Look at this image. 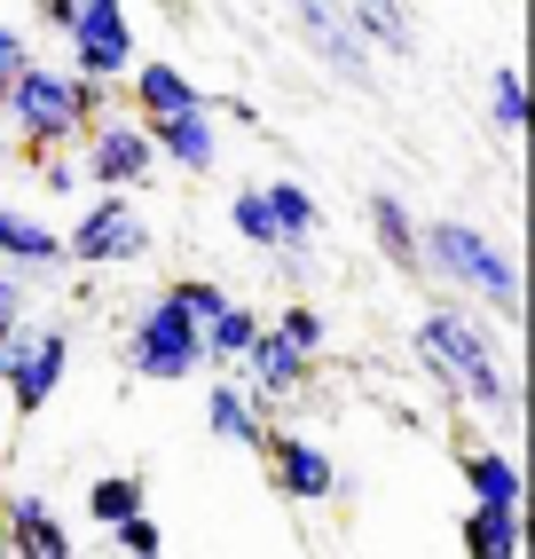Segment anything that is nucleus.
<instances>
[{
	"label": "nucleus",
	"instance_id": "1",
	"mask_svg": "<svg viewBox=\"0 0 535 559\" xmlns=\"http://www.w3.org/2000/svg\"><path fill=\"white\" fill-rule=\"evenodd\" d=\"M417 362L449 386L456 409H480L496 426H520V370H512V331H496L480 308H456V300H433L417 316Z\"/></svg>",
	"mask_w": 535,
	"mask_h": 559
},
{
	"label": "nucleus",
	"instance_id": "2",
	"mask_svg": "<svg viewBox=\"0 0 535 559\" xmlns=\"http://www.w3.org/2000/svg\"><path fill=\"white\" fill-rule=\"evenodd\" d=\"M417 269L441 292H456V300L488 308L504 331H520L527 284H520V260L496 229H480V221H417Z\"/></svg>",
	"mask_w": 535,
	"mask_h": 559
},
{
	"label": "nucleus",
	"instance_id": "3",
	"mask_svg": "<svg viewBox=\"0 0 535 559\" xmlns=\"http://www.w3.org/2000/svg\"><path fill=\"white\" fill-rule=\"evenodd\" d=\"M0 110H9V127L24 134V151H63V142H80V127L95 119V110H110V87L80 80L71 63L32 56L16 80L0 87Z\"/></svg>",
	"mask_w": 535,
	"mask_h": 559
},
{
	"label": "nucleus",
	"instance_id": "4",
	"mask_svg": "<svg viewBox=\"0 0 535 559\" xmlns=\"http://www.w3.org/2000/svg\"><path fill=\"white\" fill-rule=\"evenodd\" d=\"M119 355H127V379H142V386H181V379H198V370H205L198 316H189L174 292L158 284V292H150V300L127 316Z\"/></svg>",
	"mask_w": 535,
	"mask_h": 559
},
{
	"label": "nucleus",
	"instance_id": "5",
	"mask_svg": "<svg viewBox=\"0 0 535 559\" xmlns=\"http://www.w3.org/2000/svg\"><path fill=\"white\" fill-rule=\"evenodd\" d=\"M71 379V323H32L16 316L0 331V394H9L16 418H40Z\"/></svg>",
	"mask_w": 535,
	"mask_h": 559
},
{
	"label": "nucleus",
	"instance_id": "6",
	"mask_svg": "<svg viewBox=\"0 0 535 559\" xmlns=\"http://www.w3.org/2000/svg\"><path fill=\"white\" fill-rule=\"evenodd\" d=\"M63 260L71 269H134V260H150V221L134 190H95V205L63 229Z\"/></svg>",
	"mask_w": 535,
	"mask_h": 559
},
{
	"label": "nucleus",
	"instance_id": "7",
	"mask_svg": "<svg viewBox=\"0 0 535 559\" xmlns=\"http://www.w3.org/2000/svg\"><path fill=\"white\" fill-rule=\"evenodd\" d=\"M292 40L308 48L338 87L378 95V48L347 24V9H338V0H292Z\"/></svg>",
	"mask_w": 535,
	"mask_h": 559
},
{
	"label": "nucleus",
	"instance_id": "8",
	"mask_svg": "<svg viewBox=\"0 0 535 559\" xmlns=\"http://www.w3.org/2000/svg\"><path fill=\"white\" fill-rule=\"evenodd\" d=\"M80 181L87 190H142V181H158V142H150L142 119H119V110H95L80 127Z\"/></svg>",
	"mask_w": 535,
	"mask_h": 559
},
{
	"label": "nucleus",
	"instance_id": "9",
	"mask_svg": "<svg viewBox=\"0 0 535 559\" xmlns=\"http://www.w3.org/2000/svg\"><path fill=\"white\" fill-rule=\"evenodd\" d=\"M63 48H71V71H80V80L119 87L127 63H134V16H127V0H80Z\"/></svg>",
	"mask_w": 535,
	"mask_h": 559
},
{
	"label": "nucleus",
	"instance_id": "10",
	"mask_svg": "<svg viewBox=\"0 0 535 559\" xmlns=\"http://www.w3.org/2000/svg\"><path fill=\"white\" fill-rule=\"evenodd\" d=\"M260 457H268V480H276L284 504H331L338 497V457L323 450V441L292 433V426H268Z\"/></svg>",
	"mask_w": 535,
	"mask_h": 559
},
{
	"label": "nucleus",
	"instance_id": "11",
	"mask_svg": "<svg viewBox=\"0 0 535 559\" xmlns=\"http://www.w3.org/2000/svg\"><path fill=\"white\" fill-rule=\"evenodd\" d=\"M316 362H323V355H308V347H292V340H284L276 323H260V340L245 347V362H237V370H245V386H252V402L268 409V418H276L284 402H299V394H308V379H316Z\"/></svg>",
	"mask_w": 535,
	"mask_h": 559
},
{
	"label": "nucleus",
	"instance_id": "12",
	"mask_svg": "<svg viewBox=\"0 0 535 559\" xmlns=\"http://www.w3.org/2000/svg\"><path fill=\"white\" fill-rule=\"evenodd\" d=\"M142 127L158 142V166H174V174H213L221 166V110L213 103L166 110V119H142Z\"/></svg>",
	"mask_w": 535,
	"mask_h": 559
},
{
	"label": "nucleus",
	"instance_id": "13",
	"mask_svg": "<svg viewBox=\"0 0 535 559\" xmlns=\"http://www.w3.org/2000/svg\"><path fill=\"white\" fill-rule=\"evenodd\" d=\"M0 260H9L16 276H32V292L71 269V260H63V229H48V221L24 213V205H0Z\"/></svg>",
	"mask_w": 535,
	"mask_h": 559
},
{
	"label": "nucleus",
	"instance_id": "14",
	"mask_svg": "<svg viewBox=\"0 0 535 559\" xmlns=\"http://www.w3.org/2000/svg\"><path fill=\"white\" fill-rule=\"evenodd\" d=\"M205 426H213V441H228V450H252V457H260V441H268V409L252 402V386L237 379V370H221V379L205 386Z\"/></svg>",
	"mask_w": 535,
	"mask_h": 559
},
{
	"label": "nucleus",
	"instance_id": "15",
	"mask_svg": "<svg viewBox=\"0 0 535 559\" xmlns=\"http://www.w3.org/2000/svg\"><path fill=\"white\" fill-rule=\"evenodd\" d=\"M119 87H127V103H134V119H166V110H189V103H205V87L189 80L181 63H166V56H134Z\"/></svg>",
	"mask_w": 535,
	"mask_h": 559
},
{
	"label": "nucleus",
	"instance_id": "16",
	"mask_svg": "<svg viewBox=\"0 0 535 559\" xmlns=\"http://www.w3.org/2000/svg\"><path fill=\"white\" fill-rule=\"evenodd\" d=\"M260 323H268V316H260L252 300H237V292H228V300H221V308H213V316L198 323L205 370H237V362H245V347L260 340Z\"/></svg>",
	"mask_w": 535,
	"mask_h": 559
},
{
	"label": "nucleus",
	"instance_id": "17",
	"mask_svg": "<svg viewBox=\"0 0 535 559\" xmlns=\"http://www.w3.org/2000/svg\"><path fill=\"white\" fill-rule=\"evenodd\" d=\"M0 512H9V551H24V559H71L80 551V536H71L56 520V504H40V497H9Z\"/></svg>",
	"mask_w": 535,
	"mask_h": 559
},
{
	"label": "nucleus",
	"instance_id": "18",
	"mask_svg": "<svg viewBox=\"0 0 535 559\" xmlns=\"http://www.w3.org/2000/svg\"><path fill=\"white\" fill-rule=\"evenodd\" d=\"M260 198H268V213H276V245H316V237H323V198L308 190V181L268 174Z\"/></svg>",
	"mask_w": 535,
	"mask_h": 559
},
{
	"label": "nucleus",
	"instance_id": "19",
	"mask_svg": "<svg viewBox=\"0 0 535 559\" xmlns=\"http://www.w3.org/2000/svg\"><path fill=\"white\" fill-rule=\"evenodd\" d=\"M362 221H370V245L387 252V269L417 276V213H409L394 190H370V198H362Z\"/></svg>",
	"mask_w": 535,
	"mask_h": 559
},
{
	"label": "nucleus",
	"instance_id": "20",
	"mask_svg": "<svg viewBox=\"0 0 535 559\" xmlns=\"http://www.w3.org/2000/svg\"><path fill=\"white\" fill-rule=\"evenodd\" d=\"M473 559H527V528H520V504H473L465 528H456Z\"/></svg>",
	"mask_w": 535,
	"mask_h": 559
},
{
	"label": "nucleus",
	"instance_id": "21",
	"mask_svg": "<svg viewBox=\"0 0 535 559\" xmlns=\"http://www.w3.org/2000/svg\"><path fill=\"white\" fill-rule=\"evenodd\" d=\"M347 9V24L362 32V40L378 56H417V24H409V0H338Z\"/></svg>",
	"mask_w": 535,
	"mask_h": 559
},
{
	"label": "nucleus",
	"instance_id": "22",
	"mask_svg": "<svg viewBox=\"0 0 535 559\" xmlns=\"http://www.w3.org/2000/svg\"><path fill=\"white\" fill-rule=\"evenodd\" d=\"M456 473H465L473 504H527V480H520V457L512 450H465Z\"/></svg>",
	"mask_w": 535,
	"mask_h": 559
},
{
	"label": "nucleus",
	"instance_id": "23",
	"mask_svg": "<svg viewBox=\"0 0 535 559\" xmlns=\"http://www.w3.org/2000/svg\"><path fill=\"white\" fill-rule=\"evenodd\" d=\"M134 504H150V480H142V473H103L95 489H87V520H95V528H110V520H127Z\"/></svg>",
	"mask_w": 535,
	"mask_h": 559
},
{
	"label": "nucleus",
	"instance_id": "24",
	"mask_svg": "<svg viewBox=\"0 0 535 559\" xmlns=\"http://www.w3.org/2000/svg\"><path fill=\"white\" fill-rule=\"evenodd\" d=\"M488 119H496V134H504V142L527 134V80H520V63H504V71L488 80Z\"/></svg>",
	"mask_w": 535,
	"mask_h": 559
},
{
	"label": "nucleus",
	"instance_id": "25",
	"mask_svg": "<svg viewBox=\"0 0 535 559\" xmlns=\"http://www.w3.org/2000/svg\"><path fill=\"white\" fill-rule=\"evenodd\" d=\"M228 229H237L252 252H276V213H268V198H260V181H245L237 198H228Z\"/></svg>",
	"mask_w": 535,
	"mask_h": 559
},
{
	"label": "nucleus",
	"instance_id": "26",
	"mask_svg": "<svg viewBox=\"0 0 535 559\" xmlns=\"http://www.w3.org/2000/svg\"><path fill=\"white\" fill-rule=\"evenodd\" d=\"M103 536L119 544V551H134V559H158V551H166V528H158V520H150V504H134L127 520H110Z\"/></svg>",
	"mask_w": 535,
	"mask_h": 559
},
{
	"label": "nucleus",
	"instance_id": "27",
	"mask_svg": "<svg viewBox=\"0 0 535 559\" xmlns=\"http://www.w3.org/2000/svg\"><path fill=\"white\" fill-rule=\"evenodd\" d=\"M276 331H284L292 347H308V355H323V347H331V323H323V308H308V300H292V308L276 316Z\"/></svg>",
	"mask_w": 535,
	"mask_h": 559
},
{
	"label": "nucleus",
	"instance_id": "28",
	"mask_svg": "<svg viewBox=\"0 0 535 559\" xmlns=\"http://www.w3.org/2000/svg\"><path fill=\"white\" fill-rule=\"evenodd\" d=\"M166 292H174V300H181L189 316H198V323H205V316H213V308L228 300V284H221V276H174Z\"/></svg>",
	"mask_w": 535,
	"mask_h": 559
},
{
	"label": "nucleus",
	"instance_id": "29",
	"mask_svg": "<svg viewBox=\"0 0 535 559\" xmlns=\"http://www.w3.org/2000/svg\"><path fill=\"white\" fill-rule=\"evenodd\" d=\"M16 316H32V276H16L9 260H0V331H9Z\"/></svg>",
	"mask_w": 535,
	"mask_h": 559
},
{
	"label": "nucleus",
	"instance_id": "30",
	"mask_svg": "<svg viewBox=\"0 0 535 559\" xmlns=\"http://www.w3.org/2000/svg\"><path fill=\"white\" fill-rule=\"evenodd\" d=\"M24 63H32V32L24 24H0V87H9Z\"/></svg>",
	"mask_w": 535,
	"mask_h": 559
},
{
	"label": "nucleus",
	"instance_id": "31",
	"mask_svg": "<svg viewBox=\"0 0 535 559\" xmlns=\"http://www.w3.org/2000/svg\"><path fill=\"white\" fill-rule=\"evenodd\" d=\"M32 166H40V190H56V198H71V190H80V166H71V158L32 151Z\"/></svg>",
	"mask_w": 535,
	"mask_h": 559
},
{
	"label": "nucleus",
	"instance_id": "32",
	"mask_svg": "<svg viewBox=\"0 0 535 559\" xmlns=\"http://www.w3.org/2000/svg\"><path fill=\"white\" fill-rule=\"evenodd\" d=\"M71 16H80V0H40V24L56 32V40H63V32H71Z\"/></svg>",
	"mask_w": 535,
	"mask_h": 559
},
{
	"label": "nucleus",
	"instance_id": "33",
	"mask_svg": "<svg viewBox=\"0 0 535 559\" xmlns=\"http://www.w3.org/2000/svg\"><path fill=\"white\" fill-rule=\"evenodd\" d=\"M0 559H9V512H0Z\"/></svg>",
	"mask_w": 535,
	"mask_h": 559
}]
</instances>
